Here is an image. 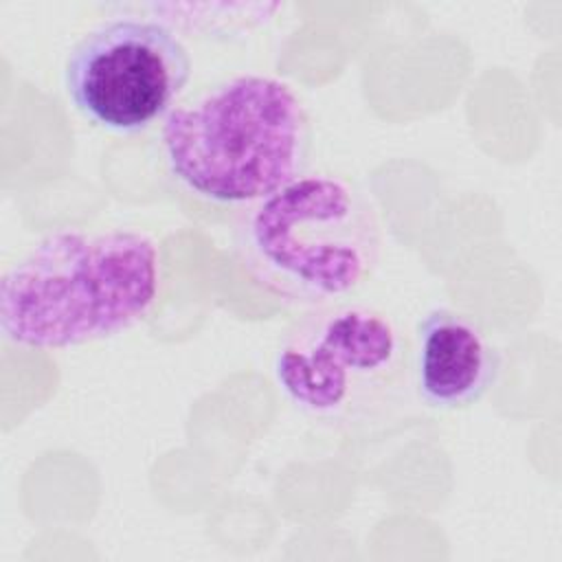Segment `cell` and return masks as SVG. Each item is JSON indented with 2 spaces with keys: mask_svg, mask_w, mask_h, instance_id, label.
Returning a JSON list of instances; mask_svg holds the SVG:
<instances>
[{
  "mask_svg": "<svg viewBox=\"0 0 562 562\" xmlns=\"http://www.w3.org/2000/svg\"><path fill=\"white\" fill-rule=\"evenodd\" d=\"M169 173L213 204H255L303 176L312 149L310 114L290 83L237 75L160 125Z\"/></svg>",
  "mask_w": 562,
  "mask_h": 562,
  "instance_id": "7a4b0ae2",
  "label": "cell"
},
{
  "mask_svg": "<svg viewBox=\"0 0 562 562\" xmlns=\"http://www.w3.org/2000/svg\"><path fill=\"white\" fill-rule=\"evenodd\" d=\"M140 9L173 33L228 42L268 24L283 7L277 2H147Z\"/></svg>",
  "mask_w": 562,
  "mask_h": 562,
  "instance_id": "52a82bcc",
  "label": "cell"
},
{
  "mask_svg": "<svg viewBox=\"0 0 562 562\" xmlns=\"http://www.w3.org/2000/svg\"><path fill=\"white\" fill-rule=\"evenodd\" d=\"M160 288V250L125 228L57 231L0 279V331L31 349H66L136 325Z\"/></svg>",
  "mask_w": 562,
  "mask_h": 562,
  "instance_id": "6da1fadb",
  "label": "cell"
},
{
  "mask_svg": "<svg viewBox=\"0 0 562 562\" xmlns=\"http://www.w3.org/2000/svg\"><path fill=\"white\" fill-rule=\"evenodd\" d=\"M498 351L468 314L437 307L415 327L413 384L417 397L441 411L476 404L498 378Z\"/></svg>",
  "mask_w": 562,
  "mask_h": 562,
  "instance_id": "8992f818",
  "label": "cell"
},
{
  "mask_svg": "<svg viewBox=\"0 0 562 562\" xmlns=\"http://www.w3.org/2000/svg\"><path fill=\"white\" fill-rule=\"evenodd\" d=\"M274 380L314 419L360 422L406 384V340L395 321L375 307H316L285 331L274 353Z\"/></svg>",
  "mask_w": 562,
  "mask_h": 562,
  "instance_id": "277c9868",
  "label": "cell"
},
{
  "mask_svg": "<svg viewBox=\"0 0 562 562\" xmlns=\"http://www.w3.org/2000/svg\"><path fill=\"white\" fill-rule=\"evenodd\" d=\"M191 77L180 35L156 20L112 18L68 53L64 88L72 108L114 134H138L167 116Z\"/></svg>",
  "mask_w": 562,
  "mask_h": 562,
  "instance_id": "5b68a950",
  "label": "cell"
},
{
  "mask_svg": "<svg viewBox=\"0 0 562 562\" xmlns=\"http://www.w3.org/2000/svg\"><path fill=\"white\" fill-rule=\"evenodd\" d=\"M382 250L371 198L334 173H303L250 204L235 226V252L266 294L325 307L360 290Z\"/></svg>",
  "mask_w": 562,
  "mask_h": 562,
  "instance_id": "3957f363",
  "label": "cell"
}]
</instances>
